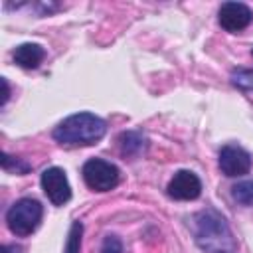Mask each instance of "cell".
<instances>
[{
  "mask_svg": "<svg viewBox=\"0 0 253 253\" xmlns=\"http://www.w3.org/2000/svg\"><path fill=\"white\" fill-rule=\"evenodd\" d=\"M107 125L93 113H75L53 128V138L65 146H89L103 138Z\"/></svg>",
  "mask_w": 253,
  "mask_h": 253,
  "instance_id": "obj_1",
  "label": "cell"
},
{
  "mask_svg": "<svg viewBox=\"0 0 253 253\" xmlns=\"http://www.w3.org/2000/svg\"><path fill=\"white\" fill-rule=\"evenodd\" d=\"M196 241L206 253H233L235 241L229 225L215 210H204L196 215Z\"/></svg>",
  "mask_w": 253,
  "mask_h": 253,
  "instance_id": "obj_2",
  "label": "cell"
},
{
  "mask_svg": "<svg viewBox=\"0 0 253 253\" xmlns=\"http://www.w3.org/2000/svg\"><path fill=\"white\" fill-rule=\"evenodd\" d=\"M42 204L38 200L32 198H22L16 204H12V208L6 213V221L12 233L16 235H30L38 229L40 221H42Z\"/></svg>",
  "mask_w": 253,
  "mask_h": 253,
  "instance_id": "obj_3",
  "label": "cell"
},
{
  "mask_svg": "<svg viewBox=\"0 0 253 253\" xmlns=\"http://www.w3.org/2000/svg\"><path fill=\"white\" fill-rule=\"evenodd\" d=\"M83 180L85 184L95 192H107L113 190L119 184V168L103 158H91L83 164Z\"/></svg>",
  "mask_w": 253,
  "mask_h": 253,
  "instance_id": "obj_4",
  "label": "cell"
},
{
  "mask_svg": "<svg viewBox=\"0 0 253 253\" xmlns=\"http://www.w3.org/2000/svg\"><path fill=\"white\" fill-rule=\"evenodd\" d=\"M42 188H43L47 200L53 206H63L71 198V186L67 182V176L57 166H51V168L43 170V174H42Z\"/></svg>",
  "mask_w": 253,
  "mask_h": 253,
  "instance_id": "obj_5",
  "label": "cell"
},
{
  "mask_svg": "<svg viewBox=\"0 0 253 253\" xmlns=\"http://www.w3.org/2000/svg\"><path fill=\"white\" fill-rule=\"evenodd\" d=\"M219 168L225 176L235 178L243 176L251 168V156L247 150H243L237 144H227L219 150Z\"/></svg>",
  "mask_w": 253,
  "mask_h": 253,
  "instance_id": "obj_6",
  "label": "cell"
},
{
  "mask_svg": "<svg viewBox=\"0 0 253 253\" xmlns=\"http://www.w3.org/2000/svg\"><path fill=\"white\" fill-rule=\"evenodd\" d=\"M217 20L223 30L241 32L251 24L253 12L249 6L241 4V2H225V4H221L219 12H217Z\"/></svg>",
  "mask_w": 253,
  "mask_h": 253,
  "instance_id": "obj_7",
  "label": "cell"
},
{
  "mask_svg": "<svg viewBox=\"0 0 253 253\" xmlns=\"http://www.w3.org/2000/svg\"><path fill=\"white\" fill-rule=\"evenodd\" d=\"M168 196L174 200H196L202 194L200 178L190 170H180L168 182Z\"/></svg>",
  "mask_w": 253,
  "mask_h": 253,
  "instance_id": "obj_8",
  "label": "cell"
},
{
  "mask_svg": "<svg viewBox=\"0 0 253 253\" xmlns=\"http://www.w3.org/2000/svg\"><path fill=\"white\" fill-rule=\"evenodd\" d=\"M45 57V51L38 43H22L14 49V61L24 69H36Z\"/></svg>",
  "mask_w": 253,
  "mask_h": 253,
  "instance_id": "obj_9",
  "label": "cell"
},
{
  "mask_svg": "<svg viewBox=\"0 0 253 253\" xmlns=\"http://www.w3.org/2000/svg\"><path fill=\"white\" fill-rule=\"evenodd\" d=\"M144 148V138L136 132H123L121 134V150L126 156H134Z\"/></svg>",
  "mask_w": 253,
  "mask_h": 253,
  "instance_id": "obj_10",
  "label": "cell"
},
{
  "mask_svg": "<svg viewBox=\"0 0 253 253\" xmlns=\"http://www.w3.org/2000/svg\"><path fill=\"white\" fill-rule=\"evenodd\" d=\"M231 196L237 204L241 206H253V180H243L237 182L231 188Z\"/></svg>",
  "mask_w": 253,
  "mask_h": 253,
  "instance_id": "obj_11",
  "label": "cell"
},
{
  "mask_svg": "<svg viewBox=\"0 0 253 253\" xmlns=\"http://www.w3.org/2000/svg\"><path fill=\"white\" fill-rule=\"evenodd\" d=\"M231 83L243 91H253V69H235L231 73Z\"/></svg>",
  "mask_w": 253,
  "mask_h": 253,
  "instance_id": "obj_12",
  "label": "cell"
},
{
  "mask_svg": "<svg viewBox=\"0 0 253 253\" xmlns=\"http://www.w3.org/2000/svg\"><path fill=\"white\" fill-rule=\"evenodd\" d=\"M81 233H83V225L79 221H75L71 225V229H69L65 253H79V249H81Z\"/></svg>",
  "mask_w": 253,
  "mask_h": 253,
  "instance_id": "obj_13",
  "label": "cell"
},
{
  "mask_svg": "<svg viewBox=\"0 0 253 253\" xmlns=\"http://www.w3.org/2000/svg\"><path fill=\"white\" fill-rule=\"evenodd\" d=\"M2 166H4V170H14L18 174H24L30 170L28 164H24L20 160H12V156H8V154H2Z\"/></svg>",
  "mask_w": 253,
  "mask_h": 253,
  "instance_id": "obj_14",
  "label": "cell"
},
{
  "mask_svg": "<svg viewBox=\"0 0 253 253\" xmlns=\"http://www.w3.org/2000/svg\"><path fill=\"white\" fill-rule=\"evenodd\" d=\"M101 253H123V245H121L119 237H115V235L105 237L103 247H101Z\"/></svg>",
  "mask_w": 253,
  "mask_h": 253,
  "instance_id": "obj_15",
  "label": "cell"
},
{
  "mask_svg": "<svg viewBox=\"0 0 253 253\" xmlns=\"http://www.w3.org/2000/svg\"><path fill=\"white\" fill-rule=\"evenodd\" d=\"M2 253H22V247L20 245H4Z\"/></svg>",
  "mask_w": 253,
  "mask_h": 253,
  "instance_id": "obj_16",
  "label": "cell"
},
{
  "mask_svg": "<svg viewBox=\"0 0 253 253\" xmlns=\"http://www.w3.org/2000/svg\"><path fill=\"white\" fill-rule=\"evenodd\" d=\"M2 87H4V95H2V105L8 101V95H10V89H8V81L2 77Z\"/></svg>",
  "mask_w": 253,
  "mask_h": 253,
  "instance_id": "obj_17",
  "label": "cell"
},
{
  "mask_svg": "<svg viewBox=\"0 0 253 253\" xmlns=\"http://www.w3.org/2000/svg\"><path fill=\"white\" fill-rule=\"evenodd\" d=\"M251 53H253V51H251Z\"/></svg>",
  "mask_w": 253,
  "mask_h": 253,
  "instance_id": "obj_18",
  "label": "cell"
}]
</instances>
